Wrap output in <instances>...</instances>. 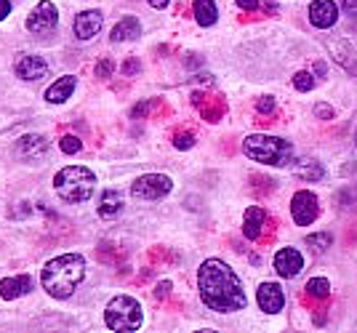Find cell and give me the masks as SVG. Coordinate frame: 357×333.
<instances>
[{
    "instance_id": "38",
    "label": "cell",
    "mask_w": 357,
    "mask_h": 333,
    "mask_svg": "<svg viewBox=\"0 0 357 333\" xmlns=\"http://www.w3.org/2000/svg\"><path fill=\"white\" fill-rule=\"evenodd\" d=\"M314 72L323 77V75H326V67H323V64H314Z\"/></svg>"
},
{
    "instance_id": "3",
    "label": "cell",
    "mask_w": 357,
    "mask_h": 333,
    "mask_svg": "<svg viewBox=\"0 0 357 333\" xmlns=\"http://www.w3.org/2000/svg\"><path fill=\"white\" fill-rule=\"evenodd\" d=\"M243 152L256 160V163H264V166L283 168L294 160V147L291 141H285L280 137H269V134H253L243 141Z\"/></svg>"
},
{
    "instance_id": "9",
    "label": "cell",
    "mask_w": 357,
    "mask_h": 333,
    "mask_svg": "<svg viewBox=\"0 0 357 333\" xmlns=\"http://www.w3.org/2000/svg\"><path fill=\"white\" fill-rule=\"evenodd\" d=\"M320 213V206H317V195L310 192V189H298L296 195L291 197V216L296 222V227H310Z\"/></svg>"
},
{
    "instance_id": "22",
    "label": "cell",
    "mask_w": 357,
    "mask_h": 333,
    "mask_svg": "<svg viewBox=\"0 0 357 333\" xmlns=\"http://www.w3.org/2000/svg\"><path fill=\"white\" fill-rule=\"evenodd\" d=\"M192 11H195V22L200 27H213L216 19H219V8L213 0H192Z\"/></svg>"
},
{
    "instance_id": "18",
    "label": "cell",
    "mask_w": 357,
    "mask_h": 333,
    "mask_svg": "<svg viewBox=\"0 0 357 333\" xmlns=\"http://www.w3.org/2000/svg\"><path fill=\"white\" fill-rule=\"evenodd\" d=\"M264 224H267V211L259 208V206H251V208L245 211V216H243V235H245L248 240H259Z\"/></svg>"
},
{
    "instance_id": "24",
    "label": "cell",
    "mask_w": 357,
    "mask_h": 333,
    "mask_svg": "<svg viewBox=\"0 0 357 333\" xmlns=\"http://www.w3.org/2000/svg\"><path fill=\"white\" fill-rule=\"evenodd\" d=\"M307 293L314 296V299H326L331 293V283L326 277H312V280H307Z\"/></svg>"
},
{
    "instance_id": "39",
    "label": "cell",
    "mask_w": 357,
    "mask_h": 333,
    "mask_svg": "<svg viewBox=\"0 0 357 333\" xmlns=\"http://www.w3.org/2000/svg\"><path fill=\"white\" fill-rule=\"evenodd\" d=\"M355 147H357V128H355Z\"/></svg>"
},
{
    "instance_id": "35",
    "label": "cell",
    "mask_w": 357,
    "mask_h": 333,
    "mask_svg": "<svg viewBox=\"0 0 357 333\" xmlns=\"http://www.w3.org/2000/svg\"><path fill=\"white\" fill-rule=\"evenodd\" d=\"M243 11H256L259 8V0H235Z\"/></svg>"
},
{
    "instance_id": "19",
    "label": "cell",
    "mask_w": 357,
    "mask_h": 333,
    "mask_svg": "<svg viewBox=\"0 0 357 333\" xmlns=\"http://www.w3.org/2000/svg\"><path fill=\"white\" fill-rule=\"evenodd\" d=\"M139 35H142V24H139L136 16H123L118 24L112 27V32H109L112 43H128V40H136Z\"/></svg>"
},
{
    "instance_id": "31",
    "label": "cell",
    "mask_w": 357,
    "mask_h": 333,
    "mask_svg": "<svg viewBox=\"0 0 357 333\" xmlns=\"http://www.w3.org/2000/svg\"><path fill=\"white\" fill-rule=\"evenodd\" d=\"M171 280H163V283H158V286H155V299H158V302H163V299H168V296H171Z\"/></svg>"
},
{
    "instance_id": "2",
    "label": "cell",
    "mask_w": 357,
    "mask_h": 333,
    "mask_svg": "<svg viewBox=\"0 0 357 333\" xmlns=\"http://www.w3.org/2000/svg\"><path fill=\"white\" fill-rule=\"evenodd\" d=\"M83 277H86V258L80 254H64L45 264L40 283L51 299H70L83 283Z\"/></svg>"
},
{
    "instance_id": "27",
    "label": "cell",
    "mask_w": 357,
    "mask_h": 333,
    "mask_svg": "<svg viewBox=\"0 0 357 333\" xmlns=\"http://www.w3.org/2000/svg\"><path fill=\"white\" fill-rule=\"evenodd\" d=\"M294 86H296V91H312V86H314V77H312V72H304V70H301V72H296V75H294Z\"/></svg>"
},
{
    "instance_id": "23",
    "label": "cell",
    "mask_w": 357,
    "mask_h": 333,
    "mask_svg": "<svg viewBox=\"0 0 357 333\" xmlns=\"http://www.w3.org/2000/svg\"><path fill=\"white\" fill-rule=\"evenodd\" d=\"M304 242L312 248L314 254H326L328 248L333 245V235H331V232H312V235H307Z\"/></svg>"
},
{
    "instance_id": "29",
    "label": "cell",
    "mask_w": 357,
    "mask_h": 333,
    "mask_svg": "<svg viewBox=\"0 0 357 333\" xmlns=\"http://www.w3.org/2000/svg\"><path fill=\"white\" fill-rule=\"evenodd\" d=\"M312 112H314V118H317V121H333V107L323 104V102H320V104H314Z\"/></svg>"
},
{
    "instance_id": "13",
    "label": "cell",
    "mask_w": 357,
    "mask_h": 333,
    "mask_svg": "<svg viewBox=\"0 0 357 333\" xmlns=\"http://www.w3.org/2000/svg\"><path fill=\"white\" fill-rule=\"evenodd\" d=\"M272 267H275V272L280 274V277L291 280V277H296V274L304 270V256L298 254L296 248H280V251L275 254Z\"/></svg>"
},
{
    "instance_id": "21",
    "label": "cell",
    "mask_w": 357,
    "mask_h": 333,
    "mask_svg": "<svg viewBox=\"0 0 357 333\" xmlns=\"http://www.w3.org/2000/svg\"><path fill=\"white\" fill-rule=\"evenodd\" d=\"M96 211H99V216L107 219V222H112L115 216H120V211H123V197H120L118 189H105Z\"/></svg>"
},
{
    "instance_id": "15",
    "label": "cell",
    "mask_w": 357,
    "mask_h": 333,
    "mask_svg": "<svg viewBox=\"0 0 357 333\" xmlns=\"http://www.w3.org/2000/svg\"><path fill=\"white\" fill-rule=\"evenodd\" d=\"M32 291V277L30 274H14V277H3L0 280V296L6 302H14V299H22Z\"/></svg>"
},
{
    "instance_id": "16",
    "label": "cell",
    "mask_w": 357,
    "mask_h": 333,
    "mask_svg": "<svg viewBox=\"0 0 357 333\" xmlns=\"http://www.w3.org/2000/svg\"><path fill=\"white\" fill-rule=\"evenodd\" d=\"M45 152H48V139L40 137V134H30V137H22L19 141H16V155L19 157H30V160H35V157H43Z\"/></svg>"
},
{
    "instance_id": "14",
    "label": "cell",
    "mask_w": 357,
    "mask_h": 333,
    "mask_svg": "<svg viewBox=\"0 0 357 333\" xmlns=\"http://www.w3.org/2000/svg\"><path fill=\"white\" fill-rule=\"evenodd\" d=\"M256 302L261 307V312H267V315L283 312V307H285L283 288L278 286V283H261L259 291H256Z\"/></svg>"
},
{
    "instance_id": "7",
    "label": "cell",
    "mask_w": 357,
    "mask_h": 333,
    "mask_svg": "<svg viewBox=\"0 0 357 333\" xmlns=\"http://www.w3.org/2000/svg\"><path fill=\"white\" fill-rule=\"evenodd\" d=\"M24 24H27V30L35 38H48L51 32H56V27H59V8L51 0H40L30 11Z\"/></svg>"
},
{
    "instance_id": "36",
    "label": "cell",
    "mask_w": 357,
    "mask_h": 333,
    "mask_svg": "<svg viewBox=\"0 0 357 333\" xmlns=\"http://www.w3.org/2000/svg\"><path fill=\"white\" fill-rule=\"evenodd\" d=\"M11 14V0H0V22Z\"/></svg>"
},
{
    "instance_id": "8",
    "label": "cell",
    "mask_w": 357,
    "mask_h": 333,
    "mask_svg": "<svg viewBox=\"0 0 357 333\" xmlns=\"http://www.w3.org/2000/svg\"><path fill=\"white\" fill-rule=\"evenodd\" d=\"M171 189H174V182L165 173H144L131 184V195L139 197V200H160Z\"/></svg>"
},
{
    "instance_id": "6",
    "label": "cell",
    "mask_w": 357,
    "mask_h": 333,
    "mask_svg": "<svg viewBox=\"0 0 357 333\" xmlns=\"http://www.w3.org/2000/svg\"><path fill=\"white\" fill-rule=\"evenodd\" d=\"M328 51L333 61L342 67L344 72H349L352 77H357V35L352 32H344L328 40Z\"/></svg>"
},
{
    "instance_id": "4",
    "label": "cell",
    "mask_w": 357,
    "mask_h": 333,
    "mask_svg": "<svg viewBox=\"0 0 357 333\" xmlns=\"http://www.w3.org/2000/svg\"><path fill=\"white\" fill-rule=\"evenodd\" d=\"M93 187H96V176L93 171L86 166H67L61 168L59 173L54 176V189L64 203H86L93 195Z\"/></svg>"
},
{
    "instance_id": "26",
    "label": "cell",
    "mask_w": 357,
    "mask_h": 333,
    "mask_svg": "<svg viewBox=\"0 0 357 333\" xmlns=\"http://www.w3.org/2000/svg\"><path fill=\"white\" fill-rule=\"evenodd\" d=\"M59 147L64 155H77V152L83 150V141H80L77 137H70V134H67V137H61Z\"/></svg>"
},
{
    "instance_id": "30",
    "label": "cell",
    "mask_w": 357,
    "mask_h": 333,
    "mask_svg": "<svg viewBox=\"0 0 357 333\" xmlns=\"http://www.w3.org/2000/svg\"><path fill=\"white\" fill-rule=\"evenodd\" d=\"M256 109H259L261 115H269V112H275V99H272V96H261V99L256 102Z\"/></svg>"
},
{
    "instance_id": "1",
    "label": "cell",
    "mask_w": 357,
    "mask_h": 333,
    "mask_svg": "<svg viewBox=\"0 0 357 333\" xmlns=\"http://www.w3.org/2000/svg\"><path fill=\"white\" fill-rule=\"evenodd\" d=\"M197 288H200L203 304L208 309H213V312H222V315L240 312L248 304V296L243 291V280L222 258H206L200 264V270H197Z\"/></svg>"
},
{
    "instance_id": "25",
    "label": "cell",
    "mask_w": 357,
    "mask_h": 333,
    "mask_svg": "<svg viewBox=\"0 0 357 333\" xmlns=\"http://www.w3.org/2000/svg\"><path fill=\"white\" fill-rule=\"evenodd\" d=\"M174 147H176V150H192L195 134L192 131H176V134H174Z\"/></svg>"
},
{
    "instance_id": "12",
    "label": "cell",
    "mask_w": 357,
    "mask_h": 333,
    "mask_svg": "<svg viewBox=\"0 0 357 333\" xmlns=\"http://www.w3.org/2000/svg\"><path fill=\"white\" fill-rule=\"evenodd\" d=\"M102 24H105V14H102V11H96V8L80 11V14L75 16V24H73L75 38H77V40H91V38L99 35Z\"/></svg>"
},
{
    "instance_id": "28",
    "label": "cell",
    "mask_w": 357,
    "mask_h": 333,
    "mask_svg": "<svg viewBox=\"0 0 357 333\" xmlns=\"http://www.w3.org/2000/svg\"><path fill=\"white\" fill-rule=\"evenodd\" d=\"M115 72V61L112 59H102L96 67H93V75L96 77H102V80H107V77Z\"/></svg>"
},
{
    "instance_id": "11",
    "label": "cell",
    "mask_w": 357,
    "mask_h": 333,
    "mask_svg": "<svg viewBox=\"0 0 357 333\" xmlns=\"http://www.w3.org/2000/svg\"><path fill=\"white\" fill-rule=\"evenodd\" d=\"M310 24L317 30H331L339 22V6L333 0H312L310 3Z\"/></svg>"
},
{
    "instance_id": "32",
    "label": "cell",
    "mask_w": 357,
    "mask_h": 333,
    "mask_svg": "<svg viewBox=\"0 0 357 333\" xmlns=\"http://www.w3.org/2000/svg\"><path fill=\"white\" fill-rule=\"evenodd\" d=\"M149 107H152V102H142V104H136L134 109H131V118H134V121H139V118H144V115H147Z\"/></svg>"
},
{
    "instance_id": "17",
    "label": "cell",
    "mask_w": 357,
    "mask_h": 333,
    "mask_svg": "<svg viewBox=\"0 0 357 333\" xmlns=\"http://www.w3.org/2000/svg\"><path fill=\"white\" fill-rule=\"evenodd\" d=\"M75 86H77V77L75 75H64L59 80H54L51 86H48V91H45V102L48 104H64L70 96H73Z\"/></svg>"
},
{
    "instance_id": "10",
    "label": "cell",
    "mask_w": 357,
    "mask_h": 333,
    "mask_svg": "<svg viewBox=\"0 0 357 333\" xmlns=\"http://www.w3.org/2000/svg\"><path fill=\"white\" fill-rule=\"evenodd\" d=\"M14 72L19 80H30L38 83L48 75V61L43 56H35V54H19L14 61Z\"/></svg>"
},
{
    "instance_id": "37",
    "label": "cell",
    "mask_w": 357,
    "mask_h": 333,
    "mask_svg": "<svg viewBox=\"0 0 357 333\" xmlns=\"http://www.w3.org/2000/svg\"><path fill=\"white\" fill-rule=\"evenodd\" d=\"M147 3L152 6V8H165V6L171 3V0H147Z\"/></svg>"
},
{
    "instance_id": "20",
    "label": "cell",
    "mask_w": 357,
    "mask_h": 333,
    "mask_svg": "<svg viewBox=\"0 0 357 333\" xmlns=\"http://www.w3.org/2000/svg\"><path fill=\"white\" fill-rule=\"evenodd\" d=\"M291 171L304 182H320L326 176V168L320 166L317 160H310V157H301L296 163H291Z\"/></svg>"
},
{
    "instance_id": "34",
    "label": "cell",
    "mask_w": 357,
    "mask_h": 333,
    "mask_svg": "<svg viewBox=\"0 0 357 333\" xmlns=\"http://www.w3.org/2000/svg\"><path fill=\"white\" fill-rule=\"evenodd\" d=\"M139 70H142V64H139L136 59H128L126 61V67H123V72H126V75H134V72H139Z\"/></svg>"
},
{
    "instance_id": "5",
    "label": "cell",
    "mask_w": 357,
    "mask_h": 333,
    "mask_svg": "<svg viewBox=\"0 0 357 333\" xmlns=\"http://www.w3.org/2000/svg\"><path fill=\"white\" fill-rule=\"evenodd\" d=\"M105 323L109 331H139L144 323V312L142 304L134 296H115L107 304Z\"/></svg>"
},
{
    "instance_id": "33",
    "label": "cell",
    "mask_w": 357,
    "mask_h": 333,
    "mask_svg": "<svg viewBox=\"0 0 357 333\" xmlns=\"http://www.w3.org/2000/svg\"><path fill=\"white\" fill-rule=\"evenodd\" d=\"M342 11L355 19L357 16V0H342Z\"/></svg>"
}]
</instances>
